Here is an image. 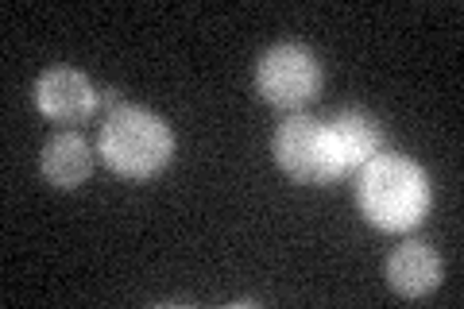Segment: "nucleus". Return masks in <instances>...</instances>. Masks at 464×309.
Returning <instances> with one entry per match:
<instances>
[{"mask_svg":"<svg viewBox=\"0 0 464 309\" xmlns=\"http://www.w3.org/2000/svg\"><path fill=\"white\" fill-rule=\"evenodd\" d=\"M360 213L375 228L406 232L430 213V179L426 170L402 155H375L360 170Z\"/></svg>","mask_w":464,"mask_h":309,"instance_id":"1","label":"nucleus"},{"mask_svg":"<svg viewBox=\"0 0 464 309\" xmlns=\"http://www.w3.org/2000/svg\"><path fill=\"white\" fill-rule=\"evenodd\" d=\"M97 147L105 163L124 179H155L174 159V136L155 112L121 105L101 121Z\"/></svg>","mask_w":464,"mask_h":309,"instance_id":"2","label":"nucleus"},{"mask_svg":"<svg viewBox=\"0 0 464 309\" xmlns=\"http://www.w3.org/2000/svg\"><path fill=\"white\" fill-rule=\"evenodd\" d=\"M275 159L290 179L306 182V186H329L344 179V170L333 151L329 124L314 121V116H286L275 131Z\"/></svg>","mask_w":464,"mask_h":309,"instance_id":"3","label":"nucleus"},{"mask_svg":"<svg viewBox=\"0 0 464 309\" xmlns=\"http://www.w3.org/2000/svg\"><path fill=\"white\" fill-rule=\"evenodd\" d=\"M256 90L279 109H302L322 90V66L298 43H279V47H271L259 58Z\"/></svg>","mask_w":464,"mask_h":309,"instance_id":"4","label":"nucleus"},{"mask_svg":"<svg viewBox=\"0 0 464 309\" xmlns=\"http://www.w3.org/2000/svg\"><path fill=\"white\" fill-rule=\"evenodd\" d=\"M35 105L54 124H82L97 112V90L74 66H51L35 82Z\"/></svg>","mask_w":464,"mask_h":309,"instance_id":"5","label":"nucleus"},{"mask_svg":"<svg viewBox=\"0 0 464 309\" xmlns=\"http://www.w3.org/2000/svg\"><path fill=\"white\" fill-rule=\"evenodd\" d=\"M329 136H333V151L344 174L364 170L375 155L383 151V131L372 121L368 112H341L329 121Z\"/></svg>","mask_w":464,"mask_h":309,"instance_id":"6","label":"nucleus"},{"mask_svg":"<svg viewBox=\"0 0 464 309\" xmlns=\"http://www.w3.org/2000/svg\"><path fill=\"white\" fill-rule=\"evenodd\" d=\"M387 283L395 286L402 298H422L433 286L441 283V259L433 247L418 244V240H406L399 244L387 259Z\"/></svg>","mask_w":464,"mask_h":309,"instance_id":"7","label":"nucleus"},{"mask_svg":"<svg viewBox=\"0 0 464 309\" xmlns=\"http://www.w3.org/2000/svg\"><path fill=\"white\" fill-rule=\"evenodd\" d=\"M93 170V155L78 131H58V136L43 147V174L58 189H78Z\"/></svg>","mask_w":464,"mask_h":309,"instance_id":"8","label":"nucleus"}]
</instances>
